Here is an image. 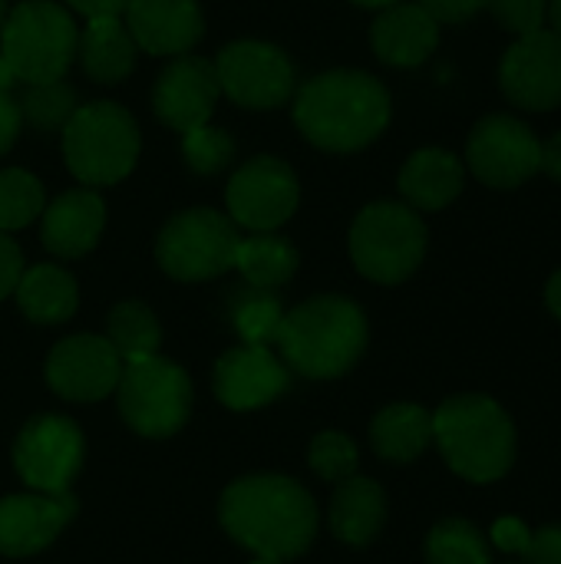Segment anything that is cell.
Listing matches in <instances>:
<instances>
[{"label":"cell","mask_w":561,"mask_h":564,"mask_svg":"<svg viewBox=\"0 0 561 564\" xmlns=\"http://www.w3.org/2000/svg\"><path fill=\"white\" fill-rule=\"evenodd\" d=\"M225 532L258 558L291 562L317 535L311 492L288 476H245L231 482L218 506Z\"/></svg>","instance_id":"6da1fadb"},{"label":"cell","mask_w":561,"mask_h":564,"mask_svg":"<svg viewBox=\"0 0 561 564\" xmlns=\"http://www.w3.org/2000/svg\"><path fill=\"white\" fill-rule=\"evenodd\" d=\"M393 116L390 93L364 69H331L294 89V122L324 152H360Z\"/></svg>","instance_id":"7a4b0ae2"},{"label":"cell","mask_w":561,"mask_h":564,"mask_svg":"<svg viewBox=\"0 0 561 564\" xmlns=\"http://www.w3.org/2000/svg\"><path fill=\"white\" fill-rule=\"evenodd\" d=\"M288 370L308 380L344 377L367 350V317L341 294H321L284 314L274 337Z\"/></svg>","instance_id":"3957f363"},{"label":"cell","mask_w":561,"mask_h":564,"mask_svg":"<svg viewBox=\"0 0 561 564\" xmlns=\"http://www.w3.org/2000/svg\"><path fill=\"white\" fill-rule=\"evenodd\" d=\"M433 440L450 469L470 482H496L516 463V426L509 413L483 393L446 400L433 413Z\"/></svg>","instance_id":"277c9868"},{"label":"cell","mask_w":561,"mask_h":564,"mask_svg":"<svg viewBox=\"0 0 561 564\" xmlns=\"http://www.w3.org/2000/svg\"><path fill=\"white\" fill-rule=\"evenodd\" d=\"M142 135L132 112L119 102L76 106L63 126V159L73 178L86 188L122 182L139 162Z\"/></svg>","instance_id":"5b68a950"},{"label":"cell","mask_w":561,"mask_h":564,"mask_svg":"<svg viewBox=\"0 0 561 564\" xmlns=\"http://www.w3.org/2000/svg\"><path fill=\"white\" fill-rule=\"evenodd\" d=\"M79 26L53 0H20L0 26V56L17 83L63 79L76 59Z\"/></svg>","instance_id":"8992f818"},{"label":"cell","mask_w":561,"mask_h":564,"mask_svg":"<svg viewBox=\"0 0 561 564\" xmlns=\"http://www.w3.org/2000/svg\"><path fill=\"white\" fill-rule=\"evenodd\" d=\"M427 221L407 202H374L350 228V258L377 284L407 281L427 258Z\"/></svg>","instance_id":"52a82bcc"},{"label":"cell","mask_w":561,"mask_h":564,"mask_svg":"<svg viewBox=\"0 0 561 564\" xmlns=\"http://www.w3.org/2000/svg\"><path fill=\"white\" fill-rule=\"evenodd\" d=\"M238 225L215 208L175 212L159 238L155 261L175 281H212L235 268Z\"/></svg>","instance_id":"ba28073f"},{"label":"cell","mask_w":561,"mask_h":564,"mask_svg":"<svg viewBox=\"0 0 561 564\" xmlns=\"http://www.w3.org/2000/svg\"><path fill=\"white\" fill-rule=\"evenodd\" d=\"M119 390V413L139 436L165 440L175 436L192 410V383L188 373L152 354L142 360L122 364V377L116 383Z\"/></svg>","instance_id":"9c48e42d"},{"label":"cell","mask_w":561,"mask_h":564,"mask_svg":"<svg viewBox=\"0 0 561 564\" xmlns=\"http://www.w3.org/2000/svg\"><path fill=\"white\" fill-rule=\"evenodd\" d=\"M222 93L245 109L288 106L298 89V69L288 53L265 40H235L215 59Z\"/></svg>","instance_id":"30bf717a"},{"label":"cell","mask_w":561,"mask_h":564,"mask_svg":"<svg viewBox=\"0 0 561 564\" xmlns=\"http://www.w3.org/2000/svg\"><path fill=\"white\" fill-rule=\"evenodd\" d=\"M466 162L473 175L489 188H519L539 175L542 142L509 112H493L476 122L466 142Z\"/></svg>","instance_id":"8fae6325"},{"label":"cell","mask_w":561,"mask_h":564,"mask_svg":"<svg viewBox=\"0 0 561 564\" xmlns=\"http://www.w3.org/2000/svg\"><path fill=\"white\" fill-rule=\"evenodd\" d=\"M301 202V185L294 169L278 155L248 159L225 188L228 218L248 231L281 228Z\"/></svg>","instance_id":"7c38bea8"},{"label":"cell","mask_w":561,"mask_h":564,"mask_svg":"<svg viewBox=\"0 0 561 564\" xmlns=\"http://www.w3.org/2000/svg\"><path fill=\"white\" fill-rule=\"evenodd\" d=\"M83 433L73 420L36 416L13 443V469L33 492L60 496L83 469Z\"/></svg>","instance_id":"4fadbf2b"},{"label":"cell","mask_w":561,"mask_h":564,"mask_svg":"<svg viewBox=\"0 0 561 564\" xmlns=\"http://www.w3.org/2000/svg\"><path fill=\"white\" fill-rule=\"evenodd\" d=\"M499 86L506 99L529 112H549L561 106V36L552 30H536L519 36L503 63Z\"/></svg>","instance_id":"5bb4252c"},{"label":"cell","mask_w":561,"mask_h":564,"mask_svg":"<svg viewBox=\"0 0 561 564\" xmlns=\"http://www.w3.org/2000/svg\"><path fill=\"white\" fill-rule=\"evenodd\" d=\"M119 377H122V357L99 334L66 337L46 357L50 390L73 403H96L109 397Z\"/></svg>","instance_id":"9a60e30c"},{"label":"cell","mask_w":561,"mask_h":564,"mask_svg":"<svg viewBox=\"0 0 561 564\" xmlns=\"http://www.w3.org/2000/svg\"><path fill=\"white\" fill-rule=\"evenodd\" d=\"M218 96H222V86L215 76V63L182 53V56H172V63L155 76L152 109L169 129L185 135L212 119Z\"/></svg>","instance_id":"2e32d148"},{"label":"cell","mask_w":561,"mask_h":564,"mask_svg":"<svg viewBox=\"0 0 561 564\" xmlns=\"http://www.w3.org/2000/svg\"><path fill=\"white\" fill-rule=\"evenodd\" d=\"M291 387V370L271 347L241 344L228 350L215 367V397L228 410H258L274 403Z\"/></svg>","instance_id":"e0dca14e"},{"label":"cell","mask_w":561,"mask_h":564,"mask_svg":"<svg viewBox=\"0 0 561 564\" xmlns=\"http://www.w3.org/2000/svg\"><path fill=\"white\" fill-rule=\"evenodd\" d=\"M76 516V499L69 492L46 496H7L0 499V555L26 558L43 552Z\"/></svg>","instance_id":"ac0fdd59"},{"label":"cell","mask_w":561,"mask_h":564,"mask_svg":"<svg viewBox=\"0 0 561 564\" xmlns=\"http://www.w3.org/2000/svg\"><path fill=\"white\" fill-rule=\"evenodd\" d=\"M122 20L136 46L152 56H182L205 33V17L195 0H129Z\"/></svg>","instance_id":"d6986e66"},{"label":"cell","mask_w":561,"mask_h":564,"mask_svg":"<svg viewBox=\"0 0 561 564\" xmlns=\"http://www.w3.org/2000/svg\"><path fill=\"white\" fill-rule=\"evenodd\" d=\"M43 248L56 258L89 254L106 228V205L96 188H69L43 208Z\"/></svg>","instance_id":"ffe728a7"},{"label":"cell","mask_w":561,"mask_h":564,"mask_svg":"<svg viewBox=\"0 0 561 564\" xmlns=\"http://www.w3.org/2000/svg\"><path fill=\"white\" fill-rule=\"evenodd\" d=\"M370 43L374 53L387 63V66H420L427 63L436 46H440V20L420 7V3H393L387 10H380V17L374 20L370 30Z\"/></svg>","instance_id":"44dd1931"},{"label":"cell","mask_w":561,"mask_h":564,"mask_svg":"<svg viewBox=\"0 0 561 564\" xmlns=\"http://www.w3.org/2000/svg\"><path fill=\"white\" fill-rule=\"evenodd\" d=\"M466 169L450 149H420L400 169V195L413 212H443L463 192Z\"/></svg>","instance_id":"7402d4cb"},{"label":"cell","mask_w":561,"mask_h":564,"mask_svg":"<svg viewBox=\"0 0 561 564\" xmlns=\"http://www.w3.org/2000/svg\"><path fill=\"white\" fill-rule=\"evenodd\" d=\"M136 40L122 17H89L79 30L76 59L93 83H122L136 66Z\"/></svg>","instance_id":"603a6c76"},{"label":"cell","mask_w":561,"mask_h":564,"mask_svg":"<svg viewBox=\"0 0 561 564\" xmlns=\"http://www.w3.org/2000/svg\"><path fill=\"white\" fill-rule=\"evenodd\" d=\"M387 519V496L374 479L350 476L337 482V492L331 499V529L341 542L364 549L377 539Z\"/></svg>","instance_id":"cb8c5ba5"},{"label":"cell","mask_w":561,"mask_h":564,"mask_svg":"<svg viewBox=\"0 0 561 564\" xmlns=\"http://www.w3.org/2000/svg\"><path fill=\"white\" fill-rule=\"evenodd\" d=\"M13 294H17L23 317H30L33 324H63L76 314V304H79L76 278L60 264L23 268Z\"/></svg>","instance_id":"d4e9b609"},{"label":"cell","mask_w":561,"mask_h":564,"mask_svg":"<svg viewBox=\"0 0 561 564\" xmlns=\"http://www.w3.org/2000/svg\"><path fill=\"white\" fill-rule=\"evenodd\" d=\"M370 443L387 463H413L433 443V416L417 403H393L374 416Z\"/></svg>","instance_id":"484cf974"},{"label":"cell","mask_w":561,"mask_h":564,"mask_svg":"<svg viewBox=\"0 0 561 564\" xmlns=\"http://www.w3.org/2000/svg\"><path fill=\"white\" fill-rule=\"evenodd\" d=\"M235 271L245 284L274 291L288 284L298 271V248L274 231H251L248 238H238L235 248Z\"/></svg>","instance_id":"4316f807"},{"label":"cell","mask_w":561,"mask_h":564,"mask_svg":"<svg viewBox=\"0 0 561 564\" xmlns=\"http://www.w3.org/2000/svg\"><path fill=\"white\" fill-rule=\"evenodd\" d=\"M106 340L116 347L122 364L159 354L162 327L142 301H122L106 317Z\"/></svg>","instance_id":"83f0119b"},{"label":"cell","mask_w":561,"mask_h":564,"mask_svg":"<svg viewBox=\"0 0 561 564\" xmlns=\"http://www.w3.org/2000/svg\"><path fill=\"white\" fill-rule=\"evenodd\" d=\"M228 317H231V327L235 334L251 344V347H268L274 344L278 337V327L284 321V307L281 301L274 297V291H265V288H235L231 294V304H228Z\"/></svg>","instance_id":"f1b7e54d"},{"label":"cell","mask_w":561,"mask_h":564,"mask_svg":"<svg viewBox=\"0 0 561 564\" xmlns=\"http://www.w3.org/2000/svg\"><path fill=\"white\" fill-rule=\"evenodd\" d=\"M427 564H493L483 532L466 519H443L427 539Z\"/></svg>","instance_id":"f546056e"},{"label":"cell","mask_w":561,"mask_h":564,"mask_svg":"<svg viewBox=\"0 0 561 564\" xmlns=\"http://www.w3.org/2000/svg\"><path fill=\"white\" fill-rule=\"evenodd\" d=\"M46 208V195L36 175L26 169H0V231H20Z\"/></svg>","instance_id":"4dcf8cb0"},{"label":"cell","mask_w":561,"mask_h":564,"mask_svg":"<svg viewBox=\"0 0 561 564\" xmlns=\"http://www.w3.org/2000/svg\"><path fill=\"white\" fill-rule=\"evenodd\" d=\"M20 112L23 122H30L36 132H56V129L63 132L69 116L76 112V89L66 79L33 83L20 99Z\"/></svg>","instance_id":"1f68e13d"},{"label":"cell","mask_w":561,"mask_h":564,"mask_svg":"<svg viewBox=\"0 0 561 564\" xmlns=\"http://www.w3.org/2000/svg\"><path fill=\"white\" fill-rule=\"evenodd\" d=\"M182 155H185V165L192 172H198V175H218L235 159V139L225 129L205 122V126H198V129H192V132L182 135Z\"/></svg>","instance_id":"d6a6232c"},{"label":"cell","mask_w":561,"mask_h":564,"mask_svg":"<svg viewBox=\"0 0 561 564\" xmlns=\"http://www.w3.org/2000/svg\"><path fill=\"white\" fill-rule=\"evenodd\" d=\"M360 466V453L354 446L350 436L337 433V430H327L321 436H314L311 443V469L327 479V482H344L357 473Z\"/></svg>","instance_id":"836d02e7"},{"label":"cell","mask_w":561,"mask_h":564,"mask_svg":"<svg viewBox=\"0 0 561 564\" xmlns=\"http://www.w3.org/2000/svg\"><path fill=\"white\" fill-rule=\"evenodd\" d=\"M486 7L516 36L542 30L549 17V0H486Z\"/></svg>","instance_id":"e575fe53"},{"label":"cell","mask_w":561,"mask_h":564,"mask_svg":"<svg viewBox=\"0 0 561 564\" xmlns=\"http://www.w3.org/2000/svg\"><path fill=\"white\" fill-rule=\"evenodd\" d=\"M522 558H526V564H561V525L532 532Z\"/></svg>","instance_id":"d590c367"},{"label":"cell","mask_w":561,"mask_h":564,"mask_svg":"<svg viewBox=\"0 0 561 564\" xmlns=\"http://www.w3.org/2000/svg\"><path fill=\"white\" fill-rule=\"evenodd\" d=\"M23 129V112H20V99L10 89H0V155H7L17 142Z\"/></svg>","instance_id":"8d00e7d4"},{"label":"cell","mask_w":561,"mask_h":564,"mask_svg":"<svg viewBox=\"0 0 561 564\" xmlns=\"http://www.w3.org/2000/svg\"><path fill=\"white\" fill-rule=\"evenodd\" d=\"M20 274H23V254H20L17 241L7 231H0V301L7 294H13Z\"/></svg>","instance_id":"74e56055"},{"label":"cell","mask_w":561,"mask_h":564,"mask_svg":"<svg viewBox=\"0 0 561 564\" xmlns=\"http://www.w3.org/2000/svg\"><path fill=\"white\" fill-rule=\"evenodd\" d=\"M420 7H427L440 23H463L476 17L486 7V0H420Z\"/></svg>","instance_id":"f35d334b"},{"label":"cell","mask_w":561,"mask_h":564,"mask_svg":"<svg viewBox=\"0 0 561 564\" xmlns=\"http://www.w3.org/2000/svg\"><path fill=\"white\" fill-rule=\"evenodd\" d=\"M529 539H532V532H529L519 519H513V516H506V519H499V522L493 525V542H496V549H503V552L522 555L526 545H529Z\"/></svg>","instance_id":"ab89813d"},{"label":"cell","mask_w":561,"mask_h":564,"mask_svg":"<svg viewBox=\"0 0 561 564\" xmlns=\"http://www.w3.org/2000/svg\"><path fill=\"white\" fill-rule=\"evenodd\" d=\"M66 7L73 13H79L83 20H89V17H122L129 0H66Z\"/></svg>","instance_id":"60d3db41"},{"label":"cell","mask_w":561,"mask_h":564,"mask_svg":"<svg viewBox=\"0 0 561 564\" xmlns=\"http://www.w3.org/2000/svg\"><path fill=\"white\" fill-rule=\"evenodd\" d=\"M539 172H546L549 178L561 182V132H555L552 139L542 142V162H539Z\"/></svg>","instance_id":"b9f144b4"},{"label":"cell","mask_w":561,"mask_h":564,"mask_svg":"<svg viewBox=\"0 0 561 564\" xmlns=\"http://www.w3.org/2000/svg\"><path fill=\"white\" fill-rule=\"evenodd\" d=\"M546 304H549V311L561 321V268L552 274V281L546 288Z\"/></svg>","instance_id":"7bdbcfd3"},{"label":"cell","mask_w":561,"mask_h":564,"mask_svg":"<svg viewBox=\"0 0 561 564\" xmlns=\"http://www.w3.org/2000/svg\"><path fill=\"white\" fill-rule=\"evenodd\" d=\"M549 23H552V33L561 36V0H549Z\"/></svg>","instance_id":"ee69618b"},{"label":"cell","mask_w":561,"mask_h":564,"mask_svg":"<svg viewBox=\"0 0 561 564\" xmlns=\"http://www.w3.org/2000/svg\"><path fill=\"white\" fill-rule=\"evenodd\" d=\"M13 83H17V76L10 73V66H7L3 56H0V89H13Z\"/></svg>","instance_id":"f6af8a7d"},{"label":"cell","mask_w":561,"mask_h":564,"mask_svg":"<svg viewBox=\"0 0 561 564\" xmlns=\"http://www.w3.org/2000/svg\"><path fill=\"white\" fill-rule=\"evenodd\" d=\"M354 3L370 7V10H387V7H393V3H400V0H354Z\"/></svg>","instance_id":"bcb514c9"},{"label":"cell","mask_w":561,"mask_h":564,"mask_svg":"<svg viewBox=\"0 0 561 564\" xmlns=\"http://www.w3.org/2000/svg\"><path fill=\"white\" fill-rule=\"evenodd\" d=\"M7 13H10V7H7V0H0V26H3V20H7Z\"/></svg>","instance_id":"7dc6e473"},{"label":"cell","mask_w":561,"mask_h":564,"mask_svg":"<svg viewBox=\"0 0 561 564\" xmlns=\"http://www.w3.org/2000/svg\"><path fill=\"white\" fill-rule=\"evenodd\" d=\"M251 564H284V562H274V558H258V562Z\"/></svg>","instance_id":"c3c4849f"}]
</instances>
